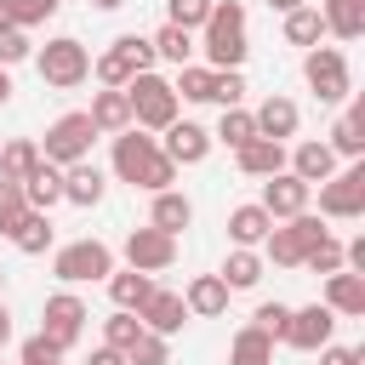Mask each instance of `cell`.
Here are the masks:
<instances>
[{
  "label": "cell",
  "mask_w": 365,
  "mask_h": 365,
  "mask_svg": "<svg viewBox=\"0 0 365 365\" xmlns=\"http://www.w3.org/2000/svg\"><path fill=\"white\" fill-rule=\"evenodd\" d=\"M23 200H29V211H51V205H63V165L40 160V165L23 177Z\"/></svg>",
  "instance_id": "obj_24"
},
{
  "label": "cell",
  "mask_w": 365,
  "mask_h": 365,
  "mask_svg": "<svg viewBox=\"0 0 365 365\" xmlns=\"http://www.w3.org/2000/svg\"><path fill=\"white\" fill-rule=\"evenodd\" d=\"M302 268H314V274H336V268H342V240H336V234L314 240L308 257H302Z\"/></svg>",
  "instance_id": "obj_40"
},
{
  "label": "cell",
  "mask_w": 365,
  "mask_h": 365,
  "mask_svg": "<svg viewBox=\"0 0 365 365\" xmlns=\"http://www.w3.org/2000/svg\"><path fill=\"white\" fill-rule=\"evenodd\" d=\"M325 234H331V228H325V217L297 211V217H285V222H274V228H268V240H262V262H274V268H302L308 245H314V240H325Z\"/></svg>",
  "instance_id": "obj_3"
},
{
  "label": "cell",
  "mask_w": 365,
  "mask_h": 365,
  "mask_svg": "<svg viewBox=\"0 0 365 365\" xmlns=\"http://www.w3.org/2000/svg\"><path fill=\"white\" fill-rule=\"evenodd\" d=\"M86 120H91V131H97V137H114V131H125V125H131V103H125V86H103V91L91 97Z\"/></svg>",
  "instance_id": "obj_20"
},
{
  "label": "cell",
  "mask_w": 365,
  "mask_h": 365,
  "mask_svg": "<svg viewBox=\"0 0 365 365\" xmlns=\"http://www.w3.org/2000/svg\"><path fill=\"white\" fill-rule=\"evenodd\" d=\"M137 319H143V331H160V336H177V331L188 325V308H182V297H177V291H165V285H154V291L143 297V308H137Z\"/></svg>",
  "instance_id": "obj_16"
},
{
  "label": "cell",
  "mask_w": 365,
  "mask_h": 365,
  "mask_svg": "<svg viewBox=\"0 0 365 365\" xmlns=\"http://www.w3.org/2000/svg\"><path fill=\"white\" fill-rule=\"evenodd\" d=\"M23 211H29V200H23V182L0 177V234H11V228L23 222Z\"/></svg>",
  "instance_id": "obj_41"
},
{
  "label": "cell",
  "mask_w": 365,
  "mask_h": 365,
  "mask_svg": "<svg viewBox=\"0 0 365 365\" xmlns=\"http://www.w3.org/2000/svg\"><path fill=\"white\" fill-rule=\"evenodd\" d=\"M91 6H97V11H120L125 0H91Z\"/></svg>",
  "instance_id": "obj_54"
},
{
  "label": "cell",
  "mask_w": 365,
  "mask_h": 365,
  "mask_svg": "<svg viewBox=\"0 0 365 365\" xmlns=\"http://www.w3.org/2000/svg\"><path fill=\"white\" fill-rule=\"evenodd\" d=\"M91 120H86V108H74V114H57L51 125H46V143H40V160H51V165H74V160H91Z\"/></svg>",
  "instance_id": "obj_8"
},
{
  "label": "cell",
  "mask_w": 365,
  "mask_h": 365,
  "mask_svg": "<svg viewBox=\"0 0 365 365\" xmlns=\"http://www.w3.org/2000/svg\"><path fill=\"white\" fill-rule=\"evenodd\" d=\"M0 291H6V268H0Z\"/></svg>",
  "instance_id": "obj_55"
},
{
  "label": "cell",
  "mask_w": 365,
  "mask_h": 365,
  "mask_svg": "<svg viewBox=\"0 0 365 365\" xmlns=\"http://www.w3.org/2000/svg\"><path fill=\"white\" fill-rule=\"evenodd\" d=\"M108 171H114L120 182L143 188V194H160V188H171V182H177V165L165 160L160 137H148L143 125H125V131H114V154H108Z\"/></svg>",
  "instance_id": "obj_1"
},
{
  "label": "cell",
  "mask_w": 365,
  "mask_h": 365,
  "mask_svg": "<svg viewBox=\"0 0 365 365\" xmlns=\"http://www.w3.org/2000/svg\"><path fill=\"white\" fill-rule=\"evenodd\" d=\"M51 274L63 279V285H97V279H108L114 274V251L103 245V240H68V245H57L51 251Z\"/></svg>",
  "instance_id": "obj_6"
},
{
  "label": "cell",
  "mask_w": 365,
  "mask_h": 365,
  "mask_svg": "<svg viewBox=\"0 0 365 365\" xmlns=\"http://www.w3.org/2000/svg\"><path fill=\"white\" fill-rule=\"evenodd\" d=\"M319 17H325V34H336V40L365 34V0H319Z\"/></svg>",
  "instance_id": "obj_28"
},
{
  "label": "cell",
  "mask_w": 365,
  "mask_h": 365,
  "mask_svg": "<svg viewBox=\"0 0 365 365\" xmlns=\"http://www.w3.org/2000/svg\"><path fill=\"white\" fill-rule=\"evenodd\" d=\"M177 262V234H165V228H131L125 234V268H143V274H165Z\"/></svg>",
  "instance_id": "obj_12"
},
{
  "label": "cell",
  "mask_w": 365,
  "mask_h": 365,
  "mask_svg": "<svg viewBox=\"0 0 365 365\" xmlns=\"http://www.w3.org/2000/svg\"><path fill=\"white\" fill-rule=\"evenodd\" d=\"M228 285H222V274H194L188 279V291H182V308H188V319H217V314H228Z\"/></svg>",
  "instance_id": "obj_19"
},
{
  "label": "cell",
  "mask_w": 365,
  "mask_h": 365,
  "mask_svg": "<svg viewBox=\"0 0 365 365\" xmlns=\"http://www.w3.org/2000/svg\"><path fill=\"white\" fill-rule=\"evenodd\" d=\"M6 6H11V23H17V29H40V23L57 17L63 0H6Z\"/></svg>",
  "instance_id": "obj_42"
},
{
  "label": "cell",
  "mask_w": 365,
  "mask_h": 365,
  "mask_svg": "<svg viewBox=\"0 0 365 365\" xmlns=\"http://www.w3.org/2000/svg\"><path fill=\"white\" fill-rule=\"evenodd\" d=\"M17 365H63V348H57V342H46V336L34 331V336L23 342V354H17Z\"/></svg>",
  "instance_id": "obj_47"
},
{
  "label": "cell",
  "mask_w": 365,
  "mask_h": 365,
  "mask_svg": "<svg viewBox=\"0 0 365 365\" xmlns=\"http://www.w3.org/2000/svg\"><path fill=\"white\" fill-rule=\"evenodd\" d=\"M302 80H308V91H314L319 103H342V97L354 91V74H348L342 46H308V51H302Z\"/></svg>",
  "instance_id": "obj_7"
},
{
  "label": "cell",
  "mask_w": 365,
  "mask_h": 365,
  "mask_svg": "<svg viewBox=\"0 0 365 365\" xmlns=\"http://www.w3.org/2000/svg\"><path fill=\"white\" fill-rule=\"evenodd\" d=\"M251 120H257V137H274V143H285V137H297V125H302V108H297L291 97L268 91V97L251 108Z\"/></svg>",
  "instance_id": "obj_17"
},
{
  "label": "cell",
  "mask_w": 365,
  "mask_h": 365,
  "mask_svg": "<svg viewBox=\"0 0 365 365\" xmlns=\"http://www.w3.org/2000/svg\"><path fill=\"white\" fill-rule=\"evenodd\" d=\"M319 365H365V354H359V348H336V342H325V348H319Z\"/></svg>",
  "instance_id": "obj_48"
},
{
  "label": "cell",
  "mask_w": 365,
  "mask_h": 365,
  "mask_svg": "<svg viewBox=\"0 0 365 365\" xmlns=\"http://www.w3.org/2000/svg\"><path fill=\"white\" fill-rule=\"evenodd\" d=\"M143 68H154V46H148V34H120V40L91 63V74H97L103 86H125V80L143 74Z\"/></svg>",
  "instance_id": "obj_11"
},
{
  "label": "cell",
  "mask_w": 365,
  "mask_h": 365,
  "mask_svg": "<svg viewBox=\"0 0 365 365\" xmlns=\"http://www.w3.org/2000/svg\"><path fill=\"white\" fill-rule=\"evenodd\" d=\"M34 68H40V80H46L51 91H74L80 80H91V51H86L74 34H57V40H46V46L34 51Z\"/></svg>",
  "instance_id": "obj_5"
},
{
  "label": "cell",
  "mask_w": 365,
  "mask_h": 365,
  "mask_svg": "<svg viewBox=\"0 0 365 365\" xmlns=\"http://www.w3.org/2000/svg\"><path fill=\"white\" fill-rule=\"evenodd\" d=\"M251 137H257V120H251V108H222V120H217L211 143H228V148H240V143H251Z\"/></svg>",
  "instance_id": "obj_37"
},
{
  "label": "cell",
  "mask_w": 365,
  "mask_h": 365,
  "mask_svg": "<svg viewBox=\"0 0 365 365\" xmlns=\"http://www.w3.org/2000/svg\"><path fill=\"white\" fill-rule=\"evenodd\" d=\"M34 165H40V143H34V137H11V143H0V177L23 182Z\"/></svg>",
  "instance_id": "obj_36"
},
{
  "label": "cell",
  "mask_w": 365,
  "mask_h": 365,
  "mask_svg": "<svg viewBox=\"0 0 365 365\" xmlns=\"http://www.w3.org/2000/svg\"><path fill=\"white\" fill-rule=\"evenodd\" d=\"M325 40V17H319V6H297V11H285V46H319Z\"/></svg>",
  "instance_id": "obj_35"
},
{
  "label": "cell",
  "mask_w": 365,
  "mask_h": 365,
  "mask_svg": "<svg viewBox=\"0 0 365 365\" xmlns=\"http://www.w3.org/2000/svg\"><path fill=\"white\" fill-rule=\"evenodd\" d=\"M86 319H91V308H86L74 291H51V297H46V308H40V336H46V342H57V348L68 354V348L86 336Z\"/></svg>",
  "instance_id": "obj_10"
},
{
  "label": "cell",
  "mask_w": 365,
  "mask_h": 365,
  "mask_svg": "<svg viewBox=\"0 0 365 365\" xmlns=\"http://www.w3.org/2000/svg\"><path fill=\"white\" fill-rule=\"evenodd\" d=\"M228 365H274V336L245 325L234 342H228Z\"/></svg>",
  "instance_id": "obj_34"
},
{
  "label": "cell",
  "mask_w": 365,
  "mask_h": 365,
  "mask_svg": "<svg viewBox=\"0 0 365 365\" xmlns=\"http://www.w3.org/2000/svg\"><path fill=\"white\" fill-rule=\"evenodd\" d=\"M103 188H108V177H103L91 160H74V165H63V200H68V205L91 211V205L103 200Z\"/></svg>",
  "instance_id": "obj_22"
},
{
  "label": "cell",
  "mask_w": 365,
  "mask_h": 365,
  "mask_svg": "<svg viewBox=\"0 0 365 365\" xmlns=\"http://www.w3.org/2000/svg\"><path fill=\"white\" fill-rule=\"evenodd\" d=\"M0 29H17V23H11V6H6V0H0Z\"/></svg>",
  "instance_id": "obj_53"
},
{
  "label": "cell",
  "mask_w": 365,
  "mask_h": 365,
  "mask_svg": "<svg viewBox=\"0 0 365 365\" xmlns=\"http://www.w3.org/2000/svg\"><path fill=\"white\" fill-rule=\"evenodd\" d=\"M205 17H211V0H165V23H177V29H188V34H194Z\"/></svg>",
  "instance_id": "obj_43"
},
{
  "label": "cell",
  "mask_w": 365,
  "mask_h": 365,
  "mask_svg": "<svg viewBox=\"0 0 365 365\" xmlns=\"http://www.w3.org/2000/svg\"><path fill=\"white\" fill-rule=\"evenodd\" d=\"M154 291V274H143V268H120V274H108V297H114V308H143V297Z\"/></svg>",
  "instance_id": "obj_33"
},
{
  "label": "cell",
  "mask_w": 365,
  "mask_h": 365,
  "mask_svg": "<svg viewBox=\"0 0 365 365\" xmlns=\"http://www.w3.org/2000/svg\"><path fill=\"white\" fill-rule=\"evenodd\" d=\"M148 222H154V228H165V234H182V228L194 222V200H188L182 188H160V194H154Z\"/></svg>",
  "instance_id": "obj_26"
},
{
  "label": "cell",
  "mask_w": 365,
  "mask_h": 365,
  "mask_svg": "<svg viewBox=\"0 0 365 365\" xmlns=\"http://www.w3.org/2000/svg\"><path fill=\"white\" fill-rule=\"evenodd\" d=\"M29 57H34L29 29H0V68H17V63H29Z\"/></svg>",
  "instance_id": "obj_44"
},
{
  "label": "cell",
  "mask_w": 365,
  "mask_h": 365,
  "mask_svg": "<svg viewBox=\"0 0 365 365\" xmlns=\"http://www.w3.org/2000/svg\"><path fill=\"white\" fill-rule=\"evenodd\" d=\"M137 336H143V319H137L131 308H114V314L103 319V342H108V348H120V354H125Z\"/></svg>",
  "instance_id": "obj_38"
},
{
  "label": "cell",
  "mask_w": 365,
  "mask_h": 365,
  "mask_svg": "<svg viewBox=\"0 0 365 365\" xmlns=\"http://www.w3.org/2000/svg\"><path fill=\"white\" fill-rule=\"evenodd\" d=\"M285 171H291V177H302V182L314 188V182H325V177L336 171V154H331V143L308 137V143H297V148L285 154Z\"/></svg>",
  "instance_id": "obj_21"
},
{
  "label": "cell",
  "mask_w": 365,
  "mask_h": 365,
  "mask_svg": "<svg viewBox=\"0 0 365 365\" xmlns=\"http://www.w3.org/2000/svg\"><path fill=\"white\" fill-rule=\"evenodd\" d=\"M171 91H177V103H211V91H217V68H205V63H182L177 80H171Z\"/></svg>",
  "instance_id": "obj_31"
},
{
  "label": "cell",
  "mask_w": 365,
  "mask_h": 365,
  "mask_svg": "<svg viewBox=\"0 0 365 365\" xmlns=\"http://www.w3.org/2000/svg\"><path fill=\"white\" fill-rule=\"evenodd\" d=\"M200 51L205 68H240L245 63V6L240 0H211V17L200 23Z\"/></svg>",
  "instance_id": "obj_2"
},
{
  "label": "cell",
  "mask_w": 365,
  "mask_h": 365,
  "mask_svg": "<svg viewBox=\"0 0 365 365\" xmlns=\"http://www.w3.org/2000/svg\"><path fill=\"white\" fill-rule=\"evenodd\" d=\"M331 154H336V160H359V154H365V103H354V108L331 125Z\"/></svg>",
  "instance_id": "obj_29"
},
{
  "label": "cell",
  "mask_w": 365,
  "mask_h": 365,
  "mask_svg": "<svg viewBox=\"0 0 365 365\" xmlns=\"http://www.w3.org/2000/svg\"><path fill=\"white\" fill-rule=\"evenodd\" d=\"M285 319H291V308H285V302H257V314H251V325H257V331H268L274 342L285 336Z\"/></svg>",
  "instance_id": "obj_46"
},
{
  "label": "cell",
  "mask_w": 365,
  "mask_h": 365,
  "mask_svg": "<svg viewBox=\"0 0 365 365\" xmlns=\"http://www.w3.org/2000/svg\"><path fill=\"white\" fill-rule=\"evenodd\" d=\"M86 365H125V354H120V348H108V342H97Z\"/></svg>",
  "instance_id": "obj_49"
},
{
  "label": "cell",
  "mask_w": 365,
  "mask_h": 365,
  "mask_svg": "<svg viewBox=\"0 0 365 365\" xmlns=\"http://www.w3.org/2000/svg\"><path fill=\"white\" fill-rule=\"evenodd\" d=\"M234 165H240L245 177H274V171H285V143H274V137H251V143L234 148Z\"/></svg>",
  "instance_id": "obj_23"
},
{
  "label": "cell",
  "mask_w": 365,
  "mask_h": 365,
  "mask_svg": "<svg viewBox=\"0 0 365 365\" xmlns=\"http://www.w3.org/2000/svg\"><path fill=\"white\" fill-rule=\"evenodd\" d=\"M148 46H154V63H171V68H182L194 57V34L177 23H160V34H148Z\"/></svg>",
  "instance_id": "obj_30"
},
{
  "label": "cell",
  "mask_w": 365,
  "mask_h": 365,
  "mask_svg": "<svg viewBox=\"0 0 365 365\" xmlns=\"http://www.w3.org/2000/svg\"><path fill=\"white\" fill-rule=\"evenodd\" d=\"M160 148H165V160L182 171V165H200V160L211 154V131L194 125V120H171V125L160 131Z\"/></svg>",
  "instance_id": "obj_14"
},
{
  "label": "cell",
  "mask_w": 365,
  "mask_h": 365,
  "mask_svg": "<svg viewBox=\"0 0 365 365\" xmlns=\"http://www.w3.org/2000/svg\"><path fill=\"white\" fill-rule=\"evenodd\" d=\"M274 11H297V6H308V0H268Z\"/></svg>",
  "instance_id": "obj_52"
},
{
  "label": "cell",
  "mask_w": 365,
  "mask_h": 365,
  "mask_svg": "<svg viewBox=\"0 0 365 365\" xmlns=\"http://www.w3.org/2000/svg\"><path fill=\"white\" fill-rule=\"evenodd\" d=\"M336 319H359L365 314V274H354V268H336V274H325V297H319Z\"/></svg>",
  "instance_id": "obj_18"
},
{
  "label": "cell",
  "mask_w": 365,
  "mask_h": 365,
  "mask_svg": "<svg viewBox=\"0 0 365 365\" xmlns=\"http://www.w3.org/2000/svg\"><path fill=\"white\" fill-rule=\"evenodd\" d=\"M268 228H274V217H268V211H262L257 200H251V205H234V211H228V240H234V245H251V251H257V245L268 240Z\"/></svg>",
  "instance_id": "obj_27"
},
{
  "label": "cell",
  "mask_w": 365,
  "mask_h": 365,
  "mask_svg": "<svg viewBox=\"0 0 365 365\" xmlns=\"http://www.w3.org/2000/svg\"><path fill=\"white\" fill-rule=\"evenodd\" d=\"M211 103L240 108V103H245V74H240V68H217V91H211Z\"/></svg>",
  "instance_id": "obj_45"
},
{
  "label": "cell",
  "mask_w": 365,
  "mask_h": 365,
  "mask_svg": "<svg viewBox=\"0 0 365 365\" xmlns=\"http://www.w3.org/2000/svg\"><path fill=\"white\" fill-rule=\"evenodd\" d=\"M125 103H131V125H143V131H165L177 120V91L154 68H143V74L125 80Z\"/></svg>",
  "instance_id": "obj_4"
},
{
  "label": "cell",
  "mask_w": 365,
  "mask_h": 365,
  "mask_svg": "<svg viewBox=\"0 0 365 365\" xmlns=\"http://www.w3.org/2000/svg\"><path fill=\"white\" fill-rule=\"evenodd\" d=\"M23 257H46L51 251V240H57V228H51V211H23V222L6 234Z\"/></svg>",
  "instance_id": "obj_25"
},
{
  "label": "cell",
  "mask_w": 365,
  "mask_h": 365,
  "mask_svg": "<svg viewBox=\"0 0 365 365\" xmlns=\"http://www.w3.org/2000/svg\"><path fill=\"white\" fill-rule=\"evenodd\" d=\"M0 342H11V308L0 302Z\"/></svg>",
  "instance_id": "obj_50"
},
{
  "label": "cell",
  "mask_w": 365,
  "mask_h": 365,
  "mask_svg": "<svg viewBox=\"0 0 365 365\" xmlns=\"http://www.w3.org/2000/svg\"><path fill=\"white\" fill-rule=\"evenodd\" d=\"M319 217H331V222L365 217V165H359V160H354L348 171H331V177L319 182Z\"/></svg>",
  "instance_id": "obj_9"
},
{
  "label": "cell",
  "mask_w": 365,
  "mask_h": 365,
  "mask_svg": "<svg viewBox=\"0 0 365 365\" xmlns=\"http://www.w3.org/2000/svg\"><path fill=\"white\" fill-rule=\"evenodd\" d=\"M308 182L302 177H291V171H274V177H262V211L274 217V222H285V217H297V211H308Z\"/></svg>",
  "instance_id": "obj_15"
},
{
  "label": "cell",
  "mask_w": 365,
  "mask_h": 365,
  "mask_svg": "<svg viewBox=\"0 0 365 365\" xmlns=\"http://www.w3.org/2000/svg\"><path fill=\"white\" fill-rule=\"evenodd\" d=\"M6 103H11V74L0 68V108H6Z\"/></svg>",
  "instance_id": "obj_51"
},
{
  "label": "cell",
  "mask_w": 365,
  "mask_h": 365,
  "mask_svg": "<svg viewBox=\"0 0 365 365\" xmlns=\"http://www.w3.org/2000/svg\"><path fill=\"white\" fill-rule=\"evenodd\" d=\"M257 279H262V251L234 245V251H228V262H222V285H228V291H251Z\"/></svg>",
  "instance_id": "obj_32"
},
{
  "label": "cell",
  "mask_w": 365,
  "mask_h": 365,
  "mask_svg": "<svg viewBox=\"0 0 365 365\" xmlns=\"http://www.w3.org/2000/svg\"><path fill=\"white\" fill-rule=\"evenodd\" d=\"M125 365H171V336H160V331H143V336L125 348Z\"/></svg>",
  "instance_id": "obj_39"
},
{
  "label": "cell",
  "mask_w": 365,
  "mask_h": 365,
  "mask_svg": "<svg viewBox=\"0 0 365 365\" xmlns=\"http://www.w3.org/2000/svg\"><path fill=\"white\" fill-rule=\"evenodd\" d=\"M331 331H336V314L325 308V302H308V308H291V319H285V348H297V354H319L325 342H331Z\"/></svg>",
  "instance_id": "obj_13"
}]
</instances>
